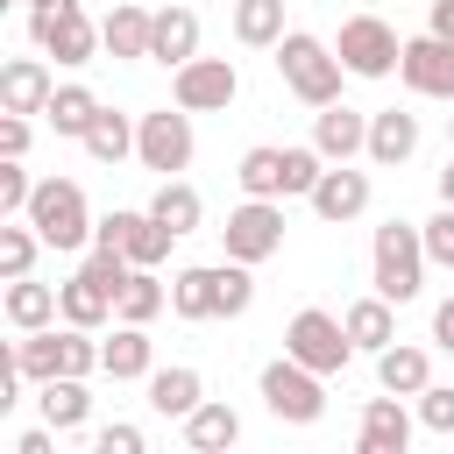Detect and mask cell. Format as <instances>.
<instances>
[{
    "mask_svg": "<svg viewBox=\"0 0 454 454\" xmlns=\"http://www.w3.org/2000/svg\"><path fill=\"white\" fill-rule=\"evenodd\" d=\"M149 35H156V14H149V7H135V0H114V14L99 21V43H106V57H121V64L149 57Z\"/></svg>",
    "mask_w": 454,
    "mask_h": 454,
    "instance_id": "d6986e66",
    "label": "cell"
},
{
    "mask_svg": "<svg viewBox=\"0 0 454 454\" xmlns=\"http://www.w3.org/2000/svg\"><path fill=\"white\" fill-rule=\"evenodd\" d=\"M99 369L114 383H149L156 376V340L149 326H114V340H99Z\"/></svg>",
    "mask_w": 454,
    "mask_h": 454,
    "instance_id": "2e32d148",
    "label": "cell"
},
{
    "mask_svg": "<svg viewBox=\"0 0 454 454\" xmlns=\"http://www.w3.org/2000/svg\"><path fill=\"white\" fill-rule=\"evenodd\" d=\"M355 454H411V411H404L397 397H369V404H362Z\"/></svg>",
    "mask_w": 454,
    "mask_h": 454,
    "instance_id": "5bb4252c",
    "label": "cell"
},
{
    "mask_svg": "<svg viewBox=\"0 0 454 454\" xmlns=\"http://www.w3.org/2000/svg\"><path fill=\"white\" fill-rule=\"evenodd\" d=\"M433 340L454 355V298H440V305H433Z\"/></svg>",
    "mask_w": 454,
    "mask_h": 454,
    "instance_id": "7bdbcfd3",
    "label": "cell"
},
{
    "mask_svg": "<svg viewBox=\"0 0 454 454\" xmlns=\"http://www.w3.org/2000/svg\"><path fill=\"white\" fill-rule=\"evenodd\" d=\"M199 404H206V376H199V369L177 362V369H156V376H149V411H163V419H192Z\"/></svg>",
    "mask_w": 454,
    "mask_h": 454,
    "instance_id": "cb8c5ba5",
    "label": "cell"
},
{
    "mask_svg": "<svg viewBox=\"0 0 454 454\" xmlns=\"http://www.w3.org/2000/svg\"><path fill=\"white\" fill-rule=\"evenodd\" d=\"M419 234H426V262L454 270V206H440L433 220H419Z\"/></svg>",
    "mask_w": 454,
    "mask_h": 454,
    "instance_id": "74e56055",
    "label": "cell"
},
{
    "mask_svg": "<svg viewBox=\"0 0 454 454\" xmlns=\"http://www.w3.org/2000/svg\"><path fill=\"white\" fill-rule=\"evenodd\" d=\"M262 404H270V419H284V426H319V419H326V376H312V369H298V362L284 355V362L262 369Z\"/></svg>",
    "mask_w": 454,
    "mask_h": 454,
    "instance_id": "52a82bcc",
    "label": "cell"
},
{
    "mask_svg": "<svg viewBox=\"0 0 454 454\" xmlns=\"http://www.w3.org/2000/svg\"><path fill=\"white\" fill-rule=\"evenodd\" d=\"M447 142H454V114H447Z\"/></svg>",
    "mask_w": 454,
    "mask_h": 454,
    "instance_id": "7dc6e473",
    "label": "cell"
},
{
    "mask_svg": "<svg viewBox=\"0 0 454 454\" xmlns=\"http://www.w3.org/2000/svg\"><path fill=\"white\" fill-rule=\"evenodd\" d=\"M411 149H419V121L411 114H397V106L369 114V163L397 170V163H411Z\"/></svg>",
    "mask_w": 454,
    "mask_h": 454,
    "instance_id": "603a6c76",
    "label": "cell"
},
{
    "mask_svg": "<svg viewBox=\"0 0 454 454\" xmlns=\"http://www.w3.org/2000/svg\"><path fill=\"white\" fill-rule=\"evenodd\" d=\"M35 404H43V426L50 433H71V426H85L92 419V397H85V383H35Z\"/></svg>",
    "mask_w": 454,
    "mask_h": 454,
    "instance_id": "83f0119b",
    "label": "cell"
},
{
    "mask_svg": "<svg viewBox=\"0 0 454 454\" xmlns=\"http://www.w3.org/2000/svg\"><path fill=\"white\" fill-rule=\"evenodd\" d=\"M326 170H333V163H326L319 149H284V199H312Z\"/></svg>",
    "mask_w": 454,
    "mask_h": 454,
    "instance_id": "d590c367",
    "label": "cell"
},
{
    "mask_svg": "<svg viewBox=\"0 0 454 454\" xmlns=\"http://www.w3.org/2000/svg\"><path fill=\"white\" fill-rule=\"evenodd\" d=\"M340 326H348V340H355L362 355H383V348H397V312H390L383 298H355V305L340 312Z\"/></svg>",
    "mask_w": 454,
    "mask_h": 454,
    "instance_id": "d4e9b609",
    "label": "cell"
},
{
    "mask_svg": "<svg viewBox=\"0 0 454 454\" xmlns=\"http://www.w3.org/2000/svg\"><path fill=\"white\" fill-rule=\"evenodd\" d=\"M220 241H227V262H241V270L270 262L284 248V206L277 199H241L227 213V227H220Z\"/></svg>",
    "mask_w": 454,
    "mask_h": 454,
    "instance_id": "8992f818",
    "label": "cell"
},
{
    "mask_svg": "<svg viewBox=\"0 0 454 454\" xmlns=\"http://www.w3.org/2000/svg\"><path fill=\"white\" fill-rule=\"evenodd\" d=\"M255 305V277L241 262H220V319H241Z\"/></svg>",
    "mask_w": 454,
    "mask_h": 454,
    "instance_id": "8d00e7d4",
    "label": "cell"
},
{
    "mask_svg": "<svg viewBox=\"0 0 454 454\" xmlns=\"http://www.w3.org/2000/svg\"><path fill=\"white\" fill-rule=\"evenodd\" d=\"M234 35L248 50H277L291 28H284V0H234Z\"/></svg>",
    "mask_w": 454,
    "mask_h": 454,
    "instance_id": "f1b7e54d",
    "label": "cell"
},
{
    "mask_svg": "<svg viewBox=\"0 0 454 454\" xmlns=\"http://www.w3.org/2000/svg\"><path fill=\"white\" fill-rule=\"evenodd\" d=\"M234 184H241V199H284V149H248L241 163H234Z\"/></svg>",
    "mask_w": 454,
    "mask_h": 454,
    "instance_id": "f546056e",
    "label": "cell"
},
{
    "mask_svg": "<svg viewBox=\"0 0 454 454\" xmlns=\"http://www.w3.org/2000/svg\"><path fill=\"white\" fill-rule=\"evenodd\" d=\"M14 454H57V433H50V426H35V433H21V440H14Z\"/></svg>",
    "mask_w": 454,
    "mask_h": 454,
    "instance_id": "ee69618b",
    "label": "cell"
},
{
    "mask_svg": "<svg viewBox=\"0 0 454 454\" xmlns=\"http://www.w3.org/2000/svg\"><path fill=\"white\" fill-rule=\"evenodd\" d=\"M57 305H64V326H78V333H92V326H106L114 319V298L78 270L71 284H57Z\"/></svg>",
    "mask_w": 454,
    "mask_h": 454,
    "instance_id": "4316f807",
    "label": "cell"
},
{
    "mask_svg": "<svg viewBox=\"0 0 454 454\" xmlns=\"http://www.w3.org/2000/svg\"><path fill=\"white\" fill-rule=\"evenodd\" d=\"M149 220H163L170 234H192V227L206 220V199H199L184 177H170V184H156V199H149Z\"/></svg>",
    "mask_w": 454,
    "mask_h": 454,
    "instance_id": "4dcf8cb0",
    "label": "cell"
},
{
    "mask_svg": "<svg viewBox=\"0 0 454 454\" xmlns=\"http://www.w3.org/2000/svg\"><path fill=\"white\" fill-rule=\"evenodd\" d=\"M312 149H319L326 163H348V156H369V114H355L348 99H333V106H319V121H312Z\"/></svg>",
    "mask_w": 454,
    "mask_h": 454,
    "instance_id": "4fadbf2b",
    "label": "cell"
},
{
    "mask_svg": "<svg viewBox=\"0 0 454 454\" xmlns=\"http://www.w3.org/2000/svg\"><path fill=\"white\" fill-rule=\"evenodd\" d=\"M28 135H35V128H28L21 114H0V163H21V156H28Z\"/></svg>",
    "mask_w": 454,
    "mask_h": 454,
    "instance_id": "60d3db41",
    "label": "cell"
},
{
    "mask_svg": "<svg viewBox=\"0 0 454 454\" xmlns=\"http://www.w3.org/2000/svg\"><path fill=\"white\" fill-rule=\"evenodd\" d=\"M99 114H106V106H99V92H92V85H57V99L43 106V121H50L57 135H71V142H85Z\"/></svg>",
    "mask_w": 454,
    "mask_h": 454,
    "instance_id": "484cf974",
    "label": "cell"
},
{
    "mask_svg": "<svg viewBox=\"0 0 454 454\" xmlns=\"http://www.w3.org/2000/svg\"><path fill=\"white\" fill-rule=\"evenodd\" d=\"M28 227L43 234V248H85L99 220H92V206L71 177H43L35 199H28Z\"/></svg>",
    "mask_w": 454,
    "mask_h": 454,
    "instance_id": "7a4b0ae2",
    "label": "cell"
},
{
    "mask_svg": "<svg viewBox=\"0 0 454 454\" xmlns=\"http://www.w3.org/2000/svg\"><path fill=\"white\" fill-rule=\"evenodd\" d=\"M35 248H43V234H35L28 220H7V227H0V277L21 284V277L35 270Z\"/></svg>",
    "mask_w": 454,
    "mask_h": 454,
    "instance_id": "e575fe53",
    "label": "cell"
},
{
    "mask_svg": "<svg viewBox=\"0 0 454 454\" xmlns=\"http://www.w3.org/2000/svg\"><path fill=\"white\" fill-rule=\"evenodd\" d=\"M0 312H7V326H14V333H50V319H64V305H57V284H35V277L7 284Z\"/></svg>",
    "mask_w": 454,
    "mask_h": 454,
    "instance_id": "44dd1931",
    "label": "cell"
},
{
    "mask_svg": "<svg viewBox=\"0 0 454 454\" xmlns=\"http://www.w3.org/2000/svg\"><path fill=\"white\" fill-rule=\"evenodd\" d=\"M284 355H291L298 369H312V376H340V369H348V355H355V340H348V326H340L333 312L305 305V312L284 326Z\"/></svg>",
    "mask_w": 454,
    "mask_h": 454,
    "instance_id": "277c9868",
    "label": "cell"
},
{
    "mask_svg": "<svg viewBox=\"0 0 454 454\" xmlns=\"http://www.w3.org/2000/svg\"><path fill=\"white\" fill-rule=\"evenodd\" d=\"M57 99V78H50V64L43 57H7V71H0V114H43Z\"/></svg>",
    "mask_w": 454,
    "mask_h": 454,
    "instance_id": "7c38bea8",
    "label": "cell"
},
{
    "mask_svg": "<svg viewBox=\"0 0 454 454\" xmlns=\"http://www.w3.org/2000/svg\"><path fill=\"white\" fill-rule=\"evenodd\" d=\"M312 213H319L326 227H348L355 213H369V170H348V163H333V170L319 177V192H312Z\"/></svg>",
    "mask_w": 454,
    "mask_h": 454,
    "instance_id": "9a60e30c",
    "label": "cell"
},
{
    "mask_svg": "<svg viewBox=\"0 0 454 454\" xmlns=\"http://www.w3.org/2000/svg\"><path fill=\"white\" fill-rule=\"evenodd\" d=\"M440 206H454V156H447V170H440Z\"/></svg>",
    "mask_w": 454,
    "mask_h": 454,
    "instance_id": "f6af8a7d",
    "label": "cell"
},
{
    "mask_svg": "<svg viewBox=\"0 0 454 454\" xmlns=\"http://www.w3.org/2000/svg\"><path fill=\"white\" fill-rule=\"evenodd\" d=\"M163 305H170L163 277H156V270H135V277L121 284V305H114V312H121V326H149V319H156Z\"/></svg>",
    "mask_w": 454,
    "mask_h": 454,
    "instance_id": "1f68e13d",
    "label": "cell"
},
{
    "mask_svg": "<svg viewBox=\"0 0 454 454\" xmlns=\"http://www.w3.org/2000/svg\"><path fill=\"white\" fill-rule=\"evenodd\" d=\"M426 35L454 43V0H433V14H426Z\"/></svg>",
    "mask_w": 454,
    "mask_h": 454,
    "instance_id": "b9f144b4",
    "label": "cell"
},
{
    "mask_svg": "<svg viewBox=\"0 0 454 454\" xmlns=\"http://www.w3.org/2000/svg\"><path fill=\"white\" fill-rule=\"evenodd\" d=\"M333 57H340V71H348V78H390V71H397V57H404V43H397V28H390L383 14H348V21H340Z\"/></svg>",
    "mask_w": 454,
    "mask_h": 454,
    "instance_id": "5b68a950",
    "label": "cell"
},
{
    "mask_svg": "<svg viewBox=\"0 0 454 454\" xmlns=\"http://www.w3.org/2000/svg\"><path fill=\"white\" fill-rule=\"evenodd\" d=\"M234 92H241V71L227 57H199V64L170 71V106H184V114H227Z\"/></svg>",
    "mask_w": 454,
    "mask_h": 454,
    "instance_id": "9c48e42d",
    "label": "cell"
},
{
    "mask_svg": "<svg viewBox=\"0 0 454 454\" xmlns=\"http://www.w3.org/2000/svg\"><path fill=\"white\" fill-rule=\"evenodd\" d=\"M50 7H71V0H28V14H50Z\"/></svg>",
    "mask_w": 454,
    "mask_h": 454,
    "instance_id": "bcb514c9",
    "label": "cell"
},
{
    "mask_svg": "<svg viewBox=\"0 0 454 454\" xmlns=\"http://www.w3.org/2000/svg\"><path fill=\"white\" fill-rule=\"evenodd\" d=\"M369 284L383 305H411L426 291V234L411 220H383L369 241Z\"/></svg>",
    "mask_w": 454,
    "mask_h": 454,
    "instance_id": "6da1fadb",
    "label": "cell"
},
{
    "mask_svg": "<svg viewBox=\"0 0 454 454\" xmlns=\"http://www.w3.org/2000/svg\"><path fill=\"white\" fill-rule=\"evenodd\" d=\"M135 156H142V170H156L163 184L192 163V114L184 106H156V114H142V128H135Z\"/></svg>",
    "mask_w": 454,
    "mask_h": 454,
    "instance_id": "ba28073f",
    "label": "cell"
},
{
    "mask_svg": "<svg viewBox=\"0 0 454 454\" xmlns=\"http://www.w3.org/2000/svg\"><path fill=\"white\" fill-rule=\"evenodd\" d=\"M397 78H404L419 99H454V43H440V35H411L404 57H397Z\"/></svg>",
    "mask_w": 454,
    "mask_h": 454,
    "instance_id": "8fae6325",
    "label": "cell"
},
{
    "mask_svg": "<svg viewBox=\"0 0 454 454\" xmlns=\"http://www.w3.org/2000/svg\"><path fill=\"white\" fill-rule=\"evenodd\" d=\"M170 312L177 319H220V262H184L170 277Z\"/></svg>",
    "mask_w": 454,
    "mask_h": 454,
    "instance_id": "ffe728a7",
    "label": "cell"
},
{
    "mask_svg": "<svg viewBox=\"0 0 454 454\" xmlns=\"http://www.w3.org/2000/svg\"><path fill=\"white\" fill-rule=\"evenodd\" d=\"M170 241H177V234H170L163 220H149V213H128V248H121V255H128L135 270H156V262L170 255Z\"/></svg>",
    "mask_w": 454,
    "mask_h": 454,
    "instance_id": "836d02e7",
    "label": "cell"
},
{
    "mask_svg": "<svg viewBox=\"0 0 454 454\" xmlns=\"http://www.w3.org/2000/svg\"><path fill=\"white\" fill-rule=\"evenodd\" d=\"M135 128H142V121H128V114L106 106V114L92 121V135H85V156H92V163H121V156H135Z\"/></svg>",
    "mask_w": 454,
    "mask_h": 454,
    "instance_id": "d6a6232c",
    "label": "cell"
},
{
    "mask_svg": "<svg viewBox=\"0 0 454 454\" xmlns=\"http://www.w3.org/2000/svg\"><path fill=\"white\" fill-rule=\"evenodd\" d=\"M28 35H35V50L57 57V64H92V50H106L78 0H71V7H50V14H28Z\"/></svg>",
    "mask_w": 454,
    "mask_h": 454,
    "instance_id": "30bf717a",
    "label": "cell"
},
{
    "mask_svg": "<svg viewBox=\"0 0 454 454\" xmlns=\"http://www.w3.org/2000/svg\"><path fill=\"white\" fill-rule=\"evenodd\" d=\"M277 71H284V85H291L305 106H333V99H340V57H333L319 35H305V28H291V35L277 43Z\"/></svg>",
    "mask_w": 454,
    "mask_h": 454,
    "instance_id": "3957f363",
    "label": "cell"
},
{
    "mask_svg": "<svg viewBox=\"0 0 454 454\" xmlns=\"http://www.w3.org/2000/svg\"><path fill=\"white\" fill-rule=\"evenodd\" d=\"M92 454H149V440H142V426L114 419V426H99V433H92Z\"/></svg>",
    "mask_w": 454,
    "mask_h": 454,
    "instance_id": "f35d334b",
    "label": "cell"
},
{
    "mask_svg": "<svg viewBox=\"0 0 454 454\" xmlns=\"http://www.w3.org/2000/svg\"><path fill=\"white\" fill-rule=\"evenodd\" d=\"M419 426H433V433H454V390H447V383H433V390L419 397Z\"/></svg>",
    "mask_w": 454,
    "mask_h": 454,
    "instance_id": "ab89813d",
    "label": "cell"
},
{
    "mask_svg": "<svg viewBox=\"0 0 454 454\" xmlns=\"http://www.w3.org/2000/svg\"><path fill=\"white\" fill-rule=\"evenodd\" d=\"M376 383H383V397H426L433 390V355L411 348V340H397V348L376 355Z\"/></svg>",
    "mask_w": 454,
    "mask_h": 454,
    "instance_id": "ac0fdd59",
    "label": "cell"
},
{
    "mask_svg": "<svg viewBox=\"0 0 454 454\" xmlns=\"http://www.w3.org/2000/svg\"><path fill=\"white\" fill-rule=\"evenodd\" d=\"M234 440H241V411H234L227 397H206V404L184 419V447H192V454H227Z\"/></svg>",
    "mask_w": 454,
    "mask_h": 454,
    "instance_id": "7402d4cb",
    "label": "cell"
},
{
    "mask_svg": "<svg viewBox=\"0 0 454 454\" xmlns=\"http://www.w3.org/2000/svg\"><path fill=\"white\" fill-rule=\"evenodd\" d=\"M149 64H199V14L192 7H156V35H149Z\"/></svg>",
    "mask_w": 454,
    "mask_h": 454,
    "instance_id": "e0dca14e",
    "label": "cell"
}]
</instances>
